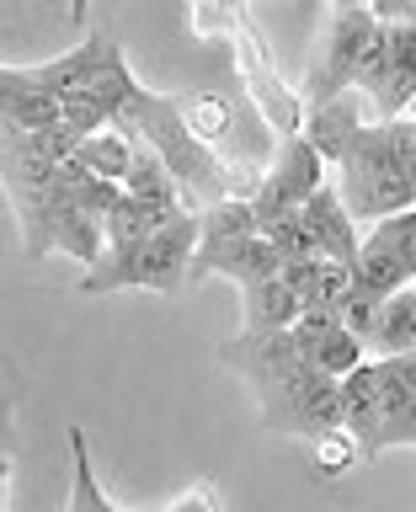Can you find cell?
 Instances as JSON below:
<instances>
[{
  "label": "cell",
  "instance_id": "obj_21",
  "mask_svg": "<svg viewBox=\"0 0 416 512\" xmlns=\"http://www.w3.org/2000/svg\"><path fill=\"white\" fill-rule=\"evenodd\" d=\"M75 203L86 208L96 224H107V219H112V208L123 203V182H107V176H86V187L75 192Z\"/></svg>",
  "mask_w": 416,
  "mask_h": 512
},
{
  "label": "cell",
  "instance_id": "obj_5",
  "mask_svg": "<svg viewBox=\"0 0 416 512\" xmlns=\"http://www.w3.org/2000/svg\"><path fill=\"white\" fill-rule=\"evenodd\" d=\"M379 38V16L374 11H336L326 22V38H320V54L304 75V107H320V102H336V96L358 91V70H363V54L374 48Z\"/></svg>",
  "mask_w": 416,
  "mask_h": 512
},
{
  "label": "cell",
  "instance_id": "obj_29",
  "mask_svg": "<svg viewBox=\"0 0 416 512\" xmlns=\"http://www.w3.org/2000/svg\"><path fill=\"white\" fill-rule=\"evenodd\" d=\"M123 512H139V507H123Z\"/></svg>",
  "mask_w": 416,
  "mask_h": 512
},
{
  "label": "cell",
  "instance_id": "obj_28",
  "mask_svg": "<svg viewBox=\"0 0 416 512\" xmlns=\"http://www.w3.org/2000/svg\"><path fill=\"white\" fill-rule=\"evenodd\" d=\"M406 118H416V102H411V112H406Z\"/></svg>",
  "mask_w": 416,
  "mask_h": 512
},
{
  "label": "cell",
  "instance_id": "obj_11",
  "mask_svg": "<svg viewBox=\"0 0 416 512\" xmlns=\"http://www.w3.org/2000/svg\"><path fill=\"white\" fill-rule=\"evenodd\" d=\"M326 171H331V160L320 155L310 139H304V134H288V139L278 144V155H272V171H267V176H272V182H278V187L288 192V198H294V203L304 208L320 187L331 182Z\"/></svg>",
  "mask_w": 416,
  "mask_h": 512
},
{
  "label": "cell",
  "instance_id": "obj_18",
  "mask_svg": "<svg viewBox=\"0 0 416 512\" xmlns=\"http://www.w3.org/2000/svg\"><path fill=\"white\" fill-rule=\"evenodd\" d=\"M310 358H315V368H320V374H331V379H347L352 368H363V363H368V342H363L358 331L336 326V331L326 336V342H320V347L310 352Z\"/></svg>",
  "mask_w": 416,
  "mask_h": 512
},
{
  "label": "cell",
  "instance_id": "obj_15",
  "mask_svg": "<svg viewBox=\"0 0 416 512\" xmlns=\"http://www.w3.org/2000/svg\"><path fill=\"white\" fill-rule=\"evenodd\" d=\"M70 502L64 512H123L118 502H107L102 480H96V464H91V443H86V427H70Z\"/></svg>",
  "mask_w": 416,
  "mask_h": 512
},
{
  "label": "cell",
  "instance_id": "obj_25",
  "mask_svg": "<svg viewBox=\"0 0 416 512\" xmlns=\"http://www.w3.org/2000/svg\"><path fill=\"white\" fill-rule=\"evenodd\" d=\"M86 11H91V0H70V22H75V27L86 22Z\"/></svg>",
  "mask_w": 416,
  "mask_h": 512
},
{
  "label": "cell",
  "instance_id": "obj_10",
  "mask_svg": "<svg viewBox=\"0 0 416 512\" xmlns=\"http://www.w3.org/2000/svg\"><path fill=\"white\" fill-rule=\"evenodd\" d=\"M0 112H6V128H16V134H32V128L64 123V96L32 86V80H22V70H16V64H6V70H0Z\"/></svg>",
  "mask_w": 416,
  "mask_h": 512
},
{
  "label": "cell",
  "instance_id": "obj_22",
  "mask_svg": "<svg viewBox=\"0 0 416 512\" xmlns=\"http://www.w3.org/2000/svg\"><path fill=\"white\" fill-rule=\"evenodd\" d=\"M358 459H363V454H358V443H352V432H347V427L315 443V464H320V475H342L347 464H358Z\"/></svg>",
  "mask_w": 416,
  "mask_h": 512
},
{
  "label": "cell",
  "instance_id": "obj_17",
  "mask_svg": "<svg viewBox=\"0 0 416 512\" xmlns=\"http://www.w3.org/2000/svg\"><path fill=\"white\" fill-rule=\"evenodd\" d=\"M80 160H86V171L107 176V182H123L128 166H134V139L123 134V128H102V134H86L80 139Z\"/></svg>",
  "mask_w": 416,
  "mask_h": 512
},
{
  "label": "cell",
  "instance_id": "obj_24",
  "mask_svg": "<svg viewBox=\"0 0 416 512\" xmlns=\"http://www.w3.org/2000/svg\"><path fill=\"white\" fill-rule=\"evenodd\" d=\"M379 368L400 384V390H411V395H416V352H400V358H379Z\"/></svg>",
  "mask_w": 416,
  "mask_h": 512
},
{
  "label": "cell",
  "instance_id": "obj_26",
  "mask_svg": "<svg viewBox=\"0 0 416 512\" xmlns=\"http://www.w3.org/2000/svg\"><path fill=\"white\" fill-rule=\"evenodd\" d=\"M363 6H368V0H331V16L336 11H363Z\"/></svg>",
  "mask_w": 416,
  "mask_h": 512
},
{
  "label": "cell",
  "instance_id": "obj_2",
  "mask_svg": "<svg viewBox=\"0 0 416 512\" xmlns=\"http://www.w3.org/2000/svg\"><path fill=\"white\" fill-rule=\"evenodd\" d=\"M112 128H123L128 139H139V144H150V150H160V160H166L171 176L182 182L192 214H203V208H214V203L230 198V171H224V155L187 128L182 102H176V96H160V91H144V86H139V91L118 107Z\"/></svg>",
  "mask_w": 416,
  "mask_h": 512
},
{
  "label": "cell",
  "instance_id": "obj_30",
  "mask_svg": "<svg viewBox=\"0 0 416 512\" xmlns=\"http://www.w3.org/2000/svg\"><path fill=\"white\" fill-rule=\"evenodd\" d=\"M411 299H416V283H411Z\"/></svg>",
  "mask_w": 416,
  "mask_h": 512
},
{
  "label": "cell",
  "instance_id": "obj_8",
  "mask_svg": "<svg viewBox=\"0 0 416 512\" xmlns=\"http://www.w3.org/2000/svg\"><path fill=\"white\" fill-rule=\"evenodd\" d=\"M107 54H112V38H86L80 48H70V54H59L48 64H16V70H22V80H32V86H43V91H54L70 102V96L91 91V80L107 64Z\"/></svg>",
  "mask_w": 416,
  "mask_h": 512
},
{
  "label": "cell",
  "instance_id": "obj_9",
  "mask_svg": "<svg viewBox=\"0 0 416 512\" xmlns=\"http://www.w3.org/2000/svg\"><path fill=\"white\" fill-rule=\"evenodd\" d=\"M363 134V112H358V91L336 96V102H320V107H304V139L315 144L331 166H342L347 150L358 144Z\"/></svg>",
  "mask_w": 416,
  "mask_h": 512
},
{
  "label": "cell",
  "instance_id": "obj_19",
  "mask_svg": "<svg viewBox=\"0 0 416 512\" xmlns=\"http://www.w3.org/2000/svg\"><path fill=\"white\" fill-rule=\"evenodd\" d=\"M251 208H256V230H262V235H272L278 224H288V219H299V214H304V208H299L294 198H288V192H283L278 182H272V176H267L262 187H256Z\"/></svg>",
  "mask_w": 416,
  "mask_h": 512
},
{
  "label": "cell",
  "instance_id": "obj_3",
  "mask_svg": "<svg viewBox=\"0 0 416 512\" xmlns=\"http://www.w3.org/2000/svg\"><path fill=\"white\" fill-rule=\"evenodd\" d=\"M203 224L198 214H182L144 240L134 251H107L96 267L80 272V294H118V288H150V294L176 299L192 283V256H198Z\"/></svg>",
  "mask_w": 416,
  "mask_h": 512
},
{
  "label": "cell",
  "instance_id": "obj_4",
  "mask_svg": "<svg viewBox=\"0 0 416 512\" xmlns=\"http://www.w3.org/2000/svg\"><path fill=\"white\" fill-rule=\"evenodd\" d=\"M16 224H22V251L27 262H43V256H75L80 267H96L107 256V235L86 208H80L70 192H59V182L48 192H32V198H16Z\"/></svg>",
  "mask_w": 416,
  "mask_h": 512
},
{
  "label": "cell",
  "instance_id": "obj_27",
  "mask_svg": "<svg viewBox=\"0 0 416 512\" xmlns=\"http://www.w3.org/2000/svg\"><path fill=\"white\" fill-rule=\"evenodd\" d=\"M411 187H416V160H411Z\"/></svg>",
  "mask_w": 416,
  "mask_h": 512
},
{
  "label": "cell",
  "instance_id": "obj_14",
  "mask_svg": "<svg viewBox=\"0 0 416 512\" xmlns=\"http://www.w3.org/2000/svg\"><path fill=\"white\" fill-rule=\"evenodd\" d=\"M198 224H203L198 256H208V251H230V246H240V240L262 235V230H256V208H251V198H224V203H214V208H203Z\"/></svg>",
  "mask_w": 416,
  "mask_h": 512
},
{
  "label": "cell",
  "instance_id": "obj_23",
  "mask_svg": "<svg viewBox=\"0 0 416 512\" xmlns=\"http://www.w3.org/2000/svg\"><path fill=\"white\" fill-rule=\"evenodd\" d=\"M160 512H219V502H214V486L208 480H198V486H187L182 496H171Z\"/></svg>",
  "mask_w": 416,
  "mask_h": 512
},
{
  "label": "cell",
  "instance_id": "obj_20",
  "mask_svg": "<svg viewBox=\"0 0 416 512\" xmlns=\"http://www.w3.org/2000/svg\"><path fill=\"white\" fill-rule=\"evenodd\" d=\"M352 294H358V272H352L347 262H326L304 304H331V310H347V299H352Z\"/></svg>",
  "mask_w": 416,
  "mask_h": 512
},
{
  "label": "cell",
  "instance_id": "obj_16",
  "mask_svg": "<svg viewBox=\"0 0 416 512\" xmlns=\"http://www.w3.org/2000/svg\"><path fill=\"white\" fill-rule=\"evenodd\" d=\"M160 224H171L160 208H150V203H139V198H128L123 192V203L112 208V219L102 224V235H107V251H134V246H144Z\"/></svg>",
  "mask_w": 416,
  "mask_h": 512
},
{
  "label": "cell",
  "instance_id": "obj_1",
  "mask_svg": "<svg viewBox=\"0 0 416 512\" xmlns=\"http://www.w3.org/2000/svg\"><path fill=\"white\" fill-rule=\"evenodd\" d=\"M219 363L251 390L267 432L304 443L342 432V379L320 374L310 347L294 331H267V336L240 331L230 342H219Z\"/></svg>",
  "mask_w": 416,
  "mask_h": 512
},
{
  "label": "cell",
  "instance_id": "obj_7",
  "mask_svg": "<svg viewBox=\"0 0 416 512\" xmlns=\"http://www.w3.org/2000/svg\"><path fill=\"white\" fill-rule=\"evenodd\" d=\"M304 224H310V235H315V246L326 262H347V267L358 262L363 235H358V219H352V208H347L336 182H326L310 203H304Z\"/></svg>",
  "mask_w": 416,
  "mask_h": 512
},
{
  "label": "cell",
  "instance_id": "obj_13",
  "mask_svg": "<svg viewBox=\"0 0 416 512\" xmlns=\"http://www.w3.org/2000/svg\"><path fill=\"white\" fill-rule=\"evenodd\" d=\"M400 352H416V299H411V288L384 299L374 326H368V358H400Z\"/></svg>",
  "mask_w": 416,
  "mask_h": 512
},
{
  "label": "cell",
  "instance_id": "obj_12",
  "mask_svg": "<svg viewBox=\"0 0 416 512\" xmlns=\"http://www.w3.org/2000/svg\"><path fill=\"white\" fill-rule=\"evenodd\" d=\"M299 315H304V299H299L283 278H267V283L240 288V331H246V336L294 331Z\"/></svg>",
  "mask_w": 416,
  "mask_h": 512
},
{
  "label": "cell",
  "instance_id": "obj_6",
  "mask_svg": "<svg viewBox=\"0 0 416 512\" xmlns=\"http://www.w3.org/2000/svg\"><path fill=\"white\" fill-rule=\"evenodd\" d=\"M352 272H358V294H368V299L406 294L416 283V208L368 224Z\"/></svg>",
  "mask_w": 416,
  "mask_h": 512
}]
</instances>
